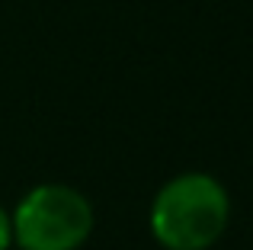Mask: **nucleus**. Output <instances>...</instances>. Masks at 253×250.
<instances>
[{
  "mask_svg": "<svg viewBox=\"0 0 253 250\" xmlns=\"http://www.w3.org/2000/svg\"><path fill=\"white\" fill-rule=\"evenodd\" d=\"M231 199L209 173H183L164 183L151 206V231L167 250H209L224 234Z\"/></svg>",
  "mask_w": 253,
  "mask_h": 250,
  "instance_id": "nucleus-1",
  "label": "nucleus"
},
{
  "mask_svg": "<svg viewBox=\"0 0 253 250\" xmlns=\"http://www.w3.org/2000/svg\"><path fill=\"white\" fill-rule=\"evenodd\" d=\"M10 225L23 250H77L93 231V206L71 186L42 183L23 196Z\"/></svg>",
  "mask_w": 253,
  "mask_h": 250,
  "instance_id": "nucleus-2",
  "label": "nucleus"
},
{
  "mask_svg": "<svg viewBox=\"0 0 253 250\" xmlns=\"http://www.w3.org/2000/svg\"><path fill=\"white\" fill-rule=\"evenodd\" d=\"M10 244H13V225H10V215L0 206V250H6Z\"/></svg>",
  "mask_w": 253,
  "mask_h": 250,
  "instance_id": "nucleus-3",
  "label": "nucleus"
},
{
  "mask_svg": "<svg viewBox=\"0 0 253 250\" xmlns=\"http://www.w3.org/2000/svg\"><path fill=\"white\" fill-rule=\"evenodd\" d=\"M19 250H23V247H19Z\"/></svg>",
  "mask_w": 253,
  "mask_h": 250,
  "instance_id": "nucleus-4",
  "label": "nucleus"
}]
</instances>
